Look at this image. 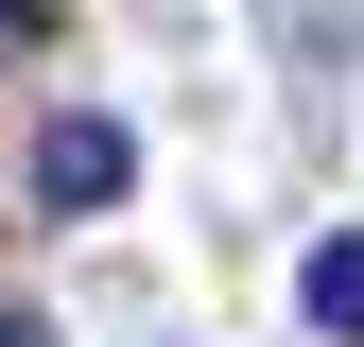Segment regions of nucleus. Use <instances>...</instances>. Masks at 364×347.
<instances>
[{"label":"nucleus","instance_id":"1","mask_svg":"<svg viewBox=\"0 0 364 347\" xmlns=\"http://www.w3.org/2000/svg\"><path fill=\"white\" fill-rule=\"evenodd\" d=\"M139 191V139H122V122H35V208H53V226H87V208H122Z\"/></svg>","mask_w":364,"mask_h":347},{"label":"nucleus","instance_id":"2","mask_svg":"<svg viewBox=\"0 0 364 347\" xmlns=\"http://www.w3.org/2000/svg\"><path fill=\"white\" fill-rule=\"evenodd\" d=\"M295 295H312V330H347V347H364V243H312V278H295Z\"/></svg>","mask_w":364,"mask_h":347},{"label":"nucleus","instance_id":"4","mask_svg":"<svg viewBox=\"0 0 364 347\" xmlns=\"http://www.w3.org/2000/svg\"><path fill=\"white\" fill-rule=\"evenodd\" d=\"M0 347H53V330H35V313H0Z\"/></svg>","mask_w":364,"mask_h":347},{"label":"nucleus","instance_id":"3","mask_svg":"<svg viewBox=\"0 0 364 347\" xmlns=\"http://www.w3.org/2000/svg\"><path fill=\"white\" fill-rule=\"evenodd\" d=\"M18 35H35V0H0V53H18Z\"/></svg>","mask_w":364,"mask_h":347}]
</instances>
